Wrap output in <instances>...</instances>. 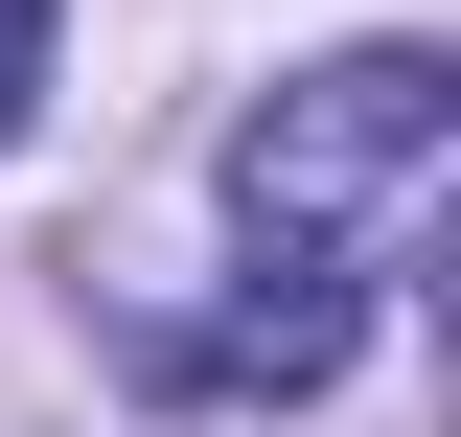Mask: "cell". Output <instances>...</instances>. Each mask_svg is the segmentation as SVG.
<instances>
[{"instance_id":"cell-1","label":"cell","mask_w":461,"mask_h":437,"mask_svg":"<svg viewBox=\"0 0 461 437\" xmlns=\"http://www.w3.org/2000/svg\"><path fill=\"white\" fill-rule=\"evenodd\" d=\"M461 138V69L438 47H323L277 69V93L230 115V230H254V276H369V230L438 184Z\"/></svg>"},{"instance_id":"cell-2","label":"cell","mask_w":461,"mask_h":437,"mask_svg":"<svg viewBox=\"0 0 461 437\" xmlns=\"http://www.w3.org/2000/svg\"><path fill=\"white\" fill-rule=\"evenodd\" d=\"M346 345H369V276H254V299H230V323H185L162 369H185V391H323Z\"/></svg>"},{"instance_id":"cell-3","label":"cell","mask_w":461,"mask_h":437,"mask_svg":"<svg viewBox=\"0 0 461 437\" xmlns=\"http://www.w3.org/2000/svg\"><path fill=\"white\" fill-rule=\"evenodd\" d=\"M47 115V0H0V138Z\"/></svg>"}]
</instances>
